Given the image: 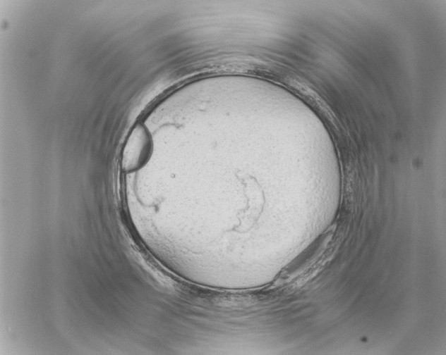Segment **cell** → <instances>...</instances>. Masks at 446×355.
Here are the masks:
<instances>
[{
	"label": "cell",
	"mask_w": 446,
	"mask_h": 355,
	"mask_svg": "<svg viewBox=\"0 0 446 355\" xmlns=\"http://www.w3.org/2000/svg\"><path fill=\"white\" fill-rule=\"evenodd\" d=\"M152 151L150 133L143 123H137L123 145L121 167L124 173H133L142 168L150 160Z\"/></svg>",
	"instance_id": "obj_1"
}]
</instances>
